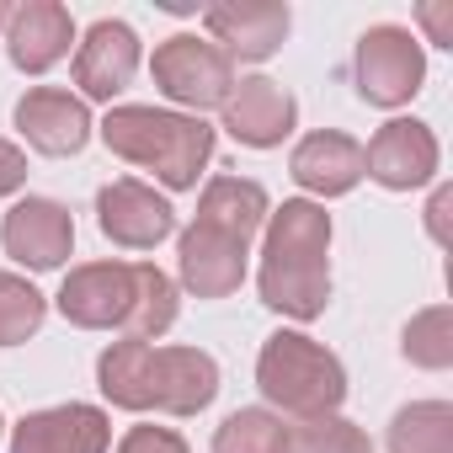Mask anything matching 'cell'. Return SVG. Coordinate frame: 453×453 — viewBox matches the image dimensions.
Instances as JSON below:
<instances>
[{
	"label": "cell",
	"mask_w": 453,
	"mask_h": 453,
	"mask_svg": "<svg viewBox=\"0 0 453 453\" xmlns=\"http://www.w3.org/2000/svg\"><path fill=\"white\" fill-rule=\"evenodd\" d=\"M59 315L81 331H123L155 342L176 326V283L155 262H86L59 283Z\"/></svg>",
	"instance_id": "6da1fadb"
},
{
	"label": "cell",
	"mask_w": 453,
	"mask_h": 453,
	"mask_svg": "<svg viewBox=\"0 0 453 453\" xmlns=\"http://www.w3.org/2000/svg\"><path fill=\"white\" fill-rule=\"evenodd\" d=\"M262 230V304L288 320H320L331 304V213L310 197H288Z\"/></svg>",
	"instance_id": "7a4b0ae2"
},
{
	"label": "cell",
	"mask_w": 453,
	"mask_h": 453,
	"mask_svg": "<svg viewBox=\"0 0 453 453\" xmlns=\"http://www.w3.org/2000/svg\"><path fill=\"white\" fill-rule=\"evenodd\" d=\"M96 384L118 411L197 416L219 395V363L203 347H155L123 336L96 357Z\"/></svg>",
	"instance_id": "3957f363"
},
{
	"label": "cell",
	"mask_w": 453,
	"mask_h": 453,
	"mask_svg": "<svg viewBox=\"0 0 453 453\" xmlns=\"http://www.w3.org/2000/svg\"><path fill=\"white\" fill-rule=\"evenodd\" d=\"M96 134L118 160L155 171V181H165L171 192L197 187L203 165L213 160V128L192 112H165V107L128 102V107H107Z\"/></svg>",
	"instance_id": "277c9868"
},
{
	"label": "cell",
	"mask_w": 453,
	"mask_h": 453,
	"mask_svg": "<svg viewBox=\"0 0 453 453\" xmlns=\"http://www.w3.org/2000/svg\"><path fill=\"white\" fill-rule=\"evenodd\" d=\"M257 389L267 395V405H278L299 421H315V416H336V405L347 400V368L315 336L278 331V336L262 342Z\"/></svg>",
	"instance_id": "5b68a950"
},
{
	"label": "cell",
	"mask_w": 453,
	"mask_h": 453,
	"mask_svg": "<svg viewBox=\"0 0 453 453\" xmlns=\"http://www.w3.org/2000/svg\"><path fill=\"white\" fill-rule=\"evenodd\" d=\"M352 81L368 107H405L421 81H426V54L421 38L400 22H379L357 38L352 49Z\"/></svg>",
	"instance_id": "8992f818"
},
{
	"label": "cell",
	"mask_w": 453,
	"mask_h": 453,
	"mask_svg": "<svg viewBox=\"0 0 453 453\" xmlns=\"http://www.w3.org/2000/svg\"><path fill=\"white\" fill-rule=\"evenodd\" d=\"M150 75H155V86L176 107H192V118L203 107H224V96L235 91V65L224 59L208 38H197V33H176V38L155 43Z\"/></svg>",
	"instance_id": "52a82bcc"
},
{
	"label": "cell",
	"mask_w": 453,
	"mask_h": 453,
	"mask_svg": "<svg viewBox=\"0 0 453 453\" xmlns=\"http://www.w3.org/2000/svg\"><path fill=\"white\" fill-rule=\"evenodd\" d=\"M246 251H251V241L219 230L208 219H192L176 235V278L197 299H230L246 283Z\"/></svg>",
	"instance_id": "ba28073f"
},
{
	"label": "cell",
	"mask_w": 453,
	"mask_h": 453,
	"mask_svg": "<svg viewBox=\"0 0 453 453\" xmlns=\"http://www.w3.org/2000/svg\"><path fill=\"white\" fill-rule=\"evenodd\" d=\"M96 224L102 235L123 251H155L160 241L176 235V208L150 187V181H134V176H118L96 192Z\"/></svg>",
	"instance_id": "9c48e42d"
},
{
	"label": "cell",
	"mask_w": 453,
	"mask_h": 453,
	"mask_svg": "<svg viewBox=\"0 0 453 453\" xmlns=\"http://www.w3.org/2000/svg\"><path fill=\"white\" fill-rule=\"evenodd\" d=\"M0 246H6L12 262H22L33 273H54L75 251V219L54 197H22L0 219Z\"/></svg>",
	"instance_id": "30bf717a"
},
{
	"label": "cell",
	"mask_w": 453,
	"mask_h": 453,
	"mask_svg": "<svg viewBox=\"0 0 453 453\" xmlns=\"http://www.w3.org/2000/svg\"><path fill=\"white\" fill-rule=\"evenodd\" d=\"M437 165H442V150H437V134L421 118H389L363 150V176H373L389 192L426 187L437 176Z\"/></svg>",
	"instance_id": "8fae6325"
},
{
	"label": "cell",
	"mask_w": 453,
	"mask_h": 453,
	"mask_svg": "<svg viewBox=\"0 0 453 453\" xmlns=\"http://www.w3.org/2000/svg\"><path fill=\"white\" fill-rule=\"evenodd\" d=\"M288 6L278 0H230V6H208L203 12V27H208V43L224 54V59H246V65H262L283 49L288 38Z\"/></svg>",
	"instance_id": "7c38bea8"
},
{
	"label": "cell",
	"mask_w": 453,
	"mask_h": 453,
	"mask_svg": "<svg viewBox=\"0 0 453 453\" xmlns=\"http://www.w3.org/2000/svg\"><path fill=\"white\" fill-rule=\"evenodd\" d=\"M294 123H299V102L273 75H246L224 96V128L246 150H278L294 134Z\"/></svg>",
	"instance_id": "4fadbf2b"
},
{
	"label": "cell",
	"mask_w": 453,
	"mask_h": 453,
	"mask_svg": "<svg viewBox=\"0 0 453 453\" xmlns=\"http://www.w3.org/2000/svg\"><path fill=\"white\" fill-rule=\"evenodd\" d=\"M139 75V33L118 17H102L86 27V38L75 43V86L81 102H112L128 91V81Z\"/></svg>",
	"instance_id": "5bb4252c"
},
{
	"label": "cell",
	"mask_w": 453,
	"mask_h": 453,
	"mask_svg": "<svg viewBox=\"0 0 453 453\" xmlns=\"http://www.w3.org/2000/svg\"><path fill=\"white\" fill-rule=\"evenodd\" d=\"M91 107L59 86H33L22 102H17V134L27 139V150L49 155V160H65V155H81L86 139H91Z\"/></svg>",
	"instance_id": "9a60e30c"
},
{
	"label": "cell",
	"mask_w": 453,
	"mask_h": 453,
	"mask_svg": "<svg viewBox=\"0 0 453 453\" xmlns=\"http://www.w3.org/2000/svg\"><path fill=\"white\" fill-rule=\"evenodd\" d=\"M112 448V421L96 405H49L33 411L12 426V453H107Z\"/></svg>",
	"instance_id": "2e32d148"
},
{
	"label": "cell",
	"mask_w": 453,
	"mask_h": 453,
	"mask_svg": "<svg viewBox=\"0 0 453 453\" xmlns=\"http://www.w3.org/2000/svg\"><path fill=\"white\" fill-rule=\"evenodd\" d=\"M75 43V17L59 0H27V6L12 12L6 27V54L22 75H49Z\"/></svg>",
	"instance_id": "e0dca14e"
},
{
	"label": "cell",
	"mask_w": 453,
	"mask_h": 453,
	"mask_svg": "<svg viewBox=\"0 0 453 453\" xmlns=\"http://www.w3.org/2000/svg\"><path fill=\"white\" fill-rule=\"evenodd\" d=\"M288 176L315 192V197H342L363 181V144L352 134H336V128H315L294 144L288 155Z\"/></svg>",
	"instance_id": "ac0fdd59"
},
{
	"label": "cell",
	"mask_w": 453,
	"mask_h": 453,
	"mask_svg": "<svg viewBox=\"0 0 453 453\" xmlns=\"http://www.w3.org/2000/svg\"><path fill=\"white\" fill-rule=\"evenodd\" d=\"M267 213H273V197H267L262 181H246V176H213V181L203 187L192 219H208V224H219V230H230V235L251 241L262 224H267Z\"/></svg>",
	"instance_id": "d6986e66"
},
{
	"label": "cell",
	"mask_w": 453,
	"mask_h": 453,
	"mask_svg": "<svg viewBox=\"0 0 453 453\" xmlns=\"http://www.w3.org/2000/svg\"><path fill=\"white\" fill-rule=\"evenodd\" d=\"M389 453H453V405L448 400L400 405L389 421Z\"/></svg>",
	"instance_id": "ffe728a7"
},
{
	"label": "cell",
	"mask_w": 453,
	"mask_h": 453,
	"mask_svg": "<svg viewBox=\"0 0 453 453\" xmlns=\"http://www.w3.org/2000/svg\"><path fill=\"white\" fill-rule=\"evenodd\" d=\"M213 453H288V426L278 411H262V405L230 411L224 426L213 432Z\"/></svg>",
	"instance_id": "44dd1931"
},
{
	"label": "cell",
	"mask_w": 453,
	"mask_h": 453,
	"mask_svg": "<svg viewBox=\"0 0 453 453\" xmlns=\"http://www.w3.org/2000/svg\"><path fill=\"white\" fill-rule=\"evenodd\" d=\"M43 315H49V299L27 278L0 273V347H22L27 336H38Z\"/></svg>",
	"instance_id": "7402d4cb"
},
{
	"label": "cell",
	"mask_w": 453,
	"mask_h": 453,
	"mask_svg": "<svg viewBox=\"0 0 453 453\" xmlns=\"http://www.w3.org/2000/svg\"><path fill=\"white\" fill-rule=\"evenodd\" d=\"M400 352H405V363H416V368H432V373L448 368V363H453V310H448V304L421 310V315L405 326Z\"/></svg>",
	"instance_id": "603a6c76"
},
{
	"label": "cell",
	"mask_w": 453,
	"mask_h": 453,
	"mask_svg": "<svg viewBox=\"0 0 453 453\" xmlns=\"http://www.w3.org/2000/svg\"><path fill=\"white\" fill-rule=\"evenodd\" d=\"M288 453H373L368 432L352 426L347 416H315L288 426Z\"/></svg>",
	"instance_id": "cb8c5ba5"
},
{
	"label": "cell",
	"mask_w": 453,
	"mask_h": 453,
	"mask_svg": "<svg viewBox=\"0 0 453 453\" xmlns=\"http://www.w3.org/2000/svg\"><path fill=\"white\" fill-rule=\"evenodd\" d=\"M118 453H192V448H187V437H181V432L144 421V426H128V432H123Z\"/></svg>",
	"instance_id": "d4e9b609"
},
{
	"label": "cell",
	"mask_w": 453,
	"mask_h": 453,
	"mask_svg": "<svg viewBox=\"0 0 453 453\" xmlns=\"http://www.w3.org/2000/svg\"><path fill=\"white\" fill-rule=\"evenodd\" d=\"M27 187V150L12 144V139H0V197H12Z\"/></svg>",
	"instance_id": "484cf974"
},
{
	"label": "cell",
	"mask_w": 453,
	"mask_h": 453,
	"mask_svg": "<svg viewBox=\"0 0 453 453\" xmlns=\"http://www.w3.org/2000/svg\"><path fill=\"white\" fill-rule=\"evenodd\" d=\"M442 208H448V187H437L432 197V235H442Z\"/></svg>",
	"instance_id": "4316f807"
},
{
	"label": "cell",
	"mask_w": 453,
	"mask_h": 453,
	"mask_svg": "<svg viewBox=\"0 0 453 453\" xmlns=\"http://www.w3.org/2000/svg\"><path fill=\"white\" fill-rule=\"evenodd\" d=\"M12 12H17V6H12V0H0V33H6V27H12Z\"/></svg>",
	"instance_id": "83f0119b"
},
{
	"label": "cell",
	"mask_w": 453,
	"mask_h": 453,
	"mask_svg": "<svg viewBox=\"0 0 453 453\" xmlns=\"http://www.w3.org/2000/svg\"><path fill=\"white\" fill-rule=\"evenodd\" d=\"M0 432H6V421H0Z\"/></svg>",
	"instance_id": "f1b7e54d"
}]
</instances>
